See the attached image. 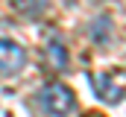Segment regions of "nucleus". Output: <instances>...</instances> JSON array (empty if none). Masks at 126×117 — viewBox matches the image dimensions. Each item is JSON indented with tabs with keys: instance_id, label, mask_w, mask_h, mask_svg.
Masks as SVG:
<instances>
[{
	"instance_id": "f257e3e1",
	"label": "nucleus",
	"mask_w": 126,
	"mask_h": 117,
	"mask_svg": "<svg viewBox=\"0 0 126 117\" xmlns=\"http://www.w3.org/2000/svg\"><path fill=\"white\" fill-rule=\"evenodd\" d=\"M38 108L44 117H70L76 108V94L62 82H50L38 91Z\"/></svg>"
},
{
	"instance_id": "f03ea898",
	"label": "nucleus",
	"mask_w": 126,
	"mask_h": 117,
	"mask_svg": "<svg viewBox=\"0 0 126 117\" xmlns=\"http://www.w3.org/2000/svg\"><path fill=\"white\" fill-rule=\"evenodd\" d=\"M24 64H27V50L12 38H0V73L15 76L24 70Z\"/></svg>"
},
{
	"instance_id": "7ed1b4c3",
	"label": "nucleus",
	"mask_w": 126,
	"mask_h": 117,
	"mask_svg": "<svg viewBox=\"0 0 126 117\" xmlns=\"http://www.w3.org/2000/svg\"><path fill=\"white\" fill-rule=\"evenodd\" d=\"M91 88H94V94L103 100V102H109V105H114V102H120L126 94L123 82H117L111 73H100V76H91Z\"/></svg>"
},
{
	"instance_id": "20e7f679",
	"label": "nucleus",
	"mask_w": 126,
	"mask_h": 117,
	"mask_svg": "<svg viewBox=\"0 0 126 117\" xmlns=\"http://www.w3.org/2000/svg\"><path fill=\"white\" fill-rule=\"evenodd\" d=\"M44 58H47V67L53 70H67V47H64L59 38H50L44 44Z\"/></svg>"
},
{
	"instance_id": "39448f33",
	"label": "nucleus",
	"mask_w": 126,
	"mask_h": 117,
	"mask_svg": "<svg viewBox=\"0 0 126 117\" xmlns=\"http://www.w3.org/2000/svg\"><path fill=\"white\" fill-rule=\"evenodd\" d=\"M12 9L24 18H38L44 12V0H12Z\"/></svg>"
},
{
	"instance_id": "423d86ee",
	"label": "nucleus",
	"mask_w": 126,
	"mask_h": 117,
	"mask_svg": "<svg viewBox=\"0 0 126 117\" xmlns=\"http://www.w3.org/2000/svg\"><path fill=\"white\" fill-rule=\"evenodd\" d=\"M82 117H103V114H97V111H88V114H82Z\"/></svg>"
}]
</instances>
